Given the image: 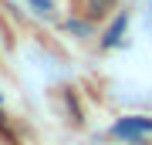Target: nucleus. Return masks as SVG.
Masks as SVG:
<instances>
[{
    "label": "nucleus",
    "instance_id": "obj_2",
    "mask_svg": "<svg viewBox=\"0 0 152 145\" xmlns=\"http://www.w3.org/2000/svg\"><path fill=\"white\" fill-rule=\"evenodd\" d=\"M125 24H129V17H125V14H118V17H115V24L108 27V31H105V47H112V44H118V41H122Z\"/></svg>",
    "mask_w": 152,
    "mask_h": 145
},
{
    "label": "nucleus",
    "instance_id": "obj_5",
    "mask_svg": "<svg viewBox=\"0 0 152 145\" xmlns=\"http://www.w3.org/2000/svg\"><path fill=\"white\" fill-rule=\"evenodd\" d=\"M149 27H152V4H149Z\"/></svg>",
    "mask_w": 152,
    "mask_h": 145
},
{
    "label": "nucleus",
    "instance_id": "obj_3",
    "mask_svg": "<svg viewBox=\"0 0 152 145\" xmlns=\"http://www.w3.org/2000/svg\"><path fill=\"white\" fill-rule=\"evenodd\" d=\"M81 4H85V10L91 14V17H102V14L112 7V0H81Z\"/></svg>",
    "mask_w": 152,
    "mask_h": 145
},
{
    "label": "nucleus",
    "instance_id": "obj_1",
    "mask_svg": "<svg viewBox=\"0 0 152 145\" xmlns=\"http://www.w3.org/2000/svg\"><path fill=\"white\" fill-rule=\"evenodd\" d=\"M118 138H135V135H145V132H152V122L149 118H122L118 125L112 128Z\"/></svg>",
    "mask_w": 152,
    "mask_h": 145
},
{
    "label": "nucleus",
    "instance_id": "obj_4",
    "mask_svg": "<svg viewBox=\"0 0 152 145\" xmlns=\"http://www.w3.org/2000/svg\"><path fill=\"white\" fill-rule=\"evenodd\" d=\"M34 7H37V10H51V0H31Z\"/></svg>",
    "mask_w": 152,
    "mask_h": 145
}]
</instances>
